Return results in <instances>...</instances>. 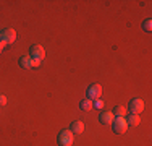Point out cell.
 Returning <instances> with one entry per match:
<instances>
[{
	"label": "cell",
	"instance_id": "cell-1",
	"mask_svg": "<svg viewBox=\"0 0 152 146\" xmlns=\"http://www.w3.org/2000/svg\"><path fill=\"white\" fill-rule=\"evenodd\" d=\"M57 141H58V146H71L73 141H75V135L71 133L70 130H63V131L58 133Z\"/></svg>",
	"mask_w": 152,
	"mask_h": 146
},
{
	"label": "cell",
	"instance_id": "cell-2",
	"mask_svg": "<svg viewBox=\"0 0 152 146\" xmlns=\"http://www.w3.org/2000/svg\"><path fill=\"white\" fill-rule=\"evenodd\" d=\"M112 128H113L115 133L121 135L128 130V123H126V119L125 117H115L113 122H112Z\"/></svg>",
	"mask_w": 152,
	"mask_h": 146
},
{
	"label": "cell",
	"instance_id": "cell-3",
	"mask_svg": "<svg viewBox=\"0 0 152 146\" xmlns=\"http://www.w3.org/2000/svg\"><path fill=\"white\" fill-rule=\"evenodd\" d=\"M29 57L32 58V60H39V62H42L44 60V57H45V50H44V47L42 46H39V44H34V46L29 49Z\"/></svg>",
	"mask_w": 152,
	"mask_h": 146
},
{
	"label": "cell",
	"instance_id": "cell-4",
	"mask_svg": "<svg viewBox=\"0 0 152 146\" xmlns=\"http://www.w3.org/2000/svg\"><path fill=\"white\" fill-rule=\"evenodd\" d=\"M128 111H129V114H133V115H139L141 112L144 111V101L142 99H139V97H136V99H133L131 102H129V105H128Z\"/></svg>",
	"mask_w": 152,
	"mask_h": 146
},
{
	"label": "cell",
	"instance_id": "cell-5",
	"mask_svg": "<svg viewBox=\"0 0 152 146\" xmlns=\"http://www.w3.org/2000/svg\"><path fill=\"white\" fill-rule=\"evenodd\" d=\"M0 39H2L5 44H13L16 41V31L13 28H7L0 32Z\"/></svg>",
	"mask_w": 152,
	"mask_h": 146
},
{
	"label": "cell",
	"instance_id": "cell-6",
	"mask_svg": "<svg viewBox=\"0 0 152 146\" xmlns=\"http://www.w3.org/2000/svg\"><path fill=\"white\" fill-rule=\"evenodd\" d=\"M100 96H102V86L97 85V83H94L88 88V99L91 101H97L100 99Z\"/></svg>",
	"mask_w": 152,
	"mask_h": 146
},
{
	"label": "cell",
	"instance_id": "cell-7",
	"mask_svg": "<svg viewBox=\"0 0 152 146\" xmlns=\"http://www.w3.org/2000/svg\"><path fill=\"white\" fill-rule=\"evenodd\" d=\"M20 65H21V68H37L39 65H41V62L32 60L29 55H23L20 58Z\"/></svg>",
	"mask_w": 152,
	"mask_h": 146
},
{
	"label": "cell",
	"instance_id": "cell-8",
	"mask_svg": "<svg viewBox=\"0 0 152 146\" xmlns=\"http://www.w3.org/2000/svg\"><path fill=\"white\" fill-rule=\"evenodd\" d=\"M113 119H115V115H113V112H110V111L100 112V115H99V122L102 123V125H112Z\"/></svg>",
	"mask_w": 152,
	"mask_h": 146
},
{
	"label": "cell",
	"instance_id": "cell-9",
	"mask_svg": "<svg viewBox=\"0 0 152 146\" xmlns=\"http://www.w3.org/2000/svg\"><path fill=\"white\" fill-rule=\"evenodd\" d=\"M70 131L71 133H76V135H79V133H83L84 131V123L83 122H79V120H75V122H71V125H70Z\"/></svg>",
	"mask_w": 152,
	"mask_h": 146
},
{
	"label": "cell",
	"instance_id": "cell-10",
	"mask_svg": "<svg viewBox=\"0 0 152 146\" xmlns=\"http://www.w3.org/2000/svg\"><path fill=\"white\" fill-rule=\"evenodd\" d=\"M79 107H81V111L88 112V111H91V109L94 107V101H91V99H83L81 102H79Z\"/></svg>",
	"mask_w": 152,
	"mask_h": 146
},
{
	"label": "cell",
	"instance_id": "cell-11",
	"mask_svg": "<svg viewBox=\"0 0 152 146\" xmlns=\"http://www.w3.org/2000/svg\"><path fill=\"white\" fill-rule=\"evenodd\" d=\"M139 122H141V119H139V115H129V119H126V123H128V127H137L139 125Z\"/></svg>",
	"mask_w": 152,
	"mask_h": 146
},
{
	"label": "cell",
	"instance_id": "cell-12",
	"mask_svg": "<svg viewBox=\"0 0 152 146\" xmlns=\"http://www.w3.org/2000/svg\"><path fill=\"white\" fill-rule=\"evenodd\" d=\"M126 114H128V109L125 105H117L113 111V115H117V117H125Z\"/></svg>",
	"mask_w": 152,
	"mask_h": 146
},
{
	"label": "cell",
	"instance_id": "cell-13",
	"mask_svg": "<svg viewBox=\"0 0 152 146\" xmlns=\"http://www.w3.org/2000/svg\"><path fill=\"white\" fill-rule=\"evenodd\" d=\"M142 29H144V31H147V32L152 31V20H151V18H147V20L142 21Z\"/></svg>",
	"mask_w": 152,
	"mask_h": 146
},
{
	"label": "cell",
	"instance_id": "cell-14",
	"mask_svg": "<svg viewBox=\"0 0 152 146\" xmlns=\"http://www.w3.org/2000/svg\"><path fill=\"white\" fill-rule=\"evenodd\" d=\"M94 109H99V111H102V109H104V102L100 101V99H97L96 102H94Z\"/></svg>",
	"mask_w": 152,
	"mask_h": 146
},
{
	"label": "cell",
	"instance_id": "cell-15",
	"mask_svg": "<svg viewBox=\"0 0 152 146\" xmlns=\"http://www.w3.org/2000/svg\"><path fill=\"white\" fill-rule=\"evenodd\" d=\"M5 104H7V96L0 94V105H5Z\"/></svg>",
	"mask_w": 152,
	"mask_h": 146
},
{
	"label": "cell",
	"instance_id": "cell-16",
	"mask_svg": "<svg viewBox=\"0 0 152 146\" xmlns=\"http://www.w3.org/2000/svg\"><path fill=\"white\" fill-rule=\"evenodd\" d=\"M5 46H7V44H5V42H3V41H2V39H0V54H2V52H3V49H5Z\"/></svg>",
	"mask_w": 152,
	"mask_h": 146
}]
</instances>
